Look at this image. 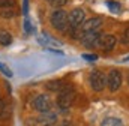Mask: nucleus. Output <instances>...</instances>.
<instances>
[{"instance_id": "obj_17", "label": "nucleus", "mask_w": 129, "mask_h": 126, "mask_svg": "<svg viewBox=\"0 0 129 126\" xmlns=\"http://www.w3.org/2000/svg\"><path fill=\"white\" fill-rule=\"evenodd\" d=\"M14 6V0H0V9L3 8H12Z\"/></svg>"}, {"instance_id": "obj_7", "label": "nucleus", "mask_w": 129, "mask_h": 126, "mask_svg": "<svg viewBox=\"0 0 129 126\" xmlns=\"http://www.w3.org/2000/svg\"><path fill=\"white\" fill-rule=\"evenodd\" d=\"M81 42L87 47V48H95L96 45H99V41H101V35L98 32H92V33H83L80 36Z\"/></svg>"}, {"instance_id": "obj_10", "label": "nucleus", "mask_w": 129, "mask_h": 126, "mask_svg": "<svg viewBox=\"0 0 129 126\" xmlns=\"http://www.w3.org/2000/svg\"><path fill=\"white\" fill-rule=\"evenodd\" d=\"M69 87V84H66L64 81L62 80H56V81H48L47 83V89L48 90H51V92H63L64 89H68Z\"/></svg>"}, {"instance_id": "obj_25", "label": "nucleus", "mask_w": 129, "mask_h": 126, "mask_svg": "<svg viewBox=\"0 0 129 126\" xmlns=\"http://www.w3.org/2000/svg\"><path fill=\"white\" fill-rule=\"evenodd\" d=\"M50 2H51V0H50Z\"/></svg>"}, {"instance_id": "obj_1", "label": "nucleus", "mask_w": 129, "mask_h": 126, "mask_svg": "<svg viewBox=\"0 0 129 126\" xmlns=\"http://www.w3.org/2000/svg\"><path fill=\"white\" fill-rule=\"evenodd\" d=\"M51 26L59 32H66L68 29V14L64 12L63 9H56L51 14Z\"/></svg>"}, {"instance_id": "obj_8", "label": "nucleus", "mask_w": 129, "mask_h": 126, "mask_svg": "<svg viewBox=\"0 0 129 126\" xmlns=\"http://www.w3.org/2000/svg\"><path fill=\"white\" fill-rule=\"evenodd\" d=\"M101 26H102V18L95 17V18H90V20L84 21L83 26H81V30H83V33H92V32H96Z\"/></svg>"}, {"instance_id": "obj_19", "label": "nucleus", "mask_w": 129, "mask_h": 126, "mask_svg": "<svg viewBox=\"0 0 129 126\" xmlns=\"http://www.w3.org/2000/svg\"><path fill=\"white\" fill-rule=\"evenodd\" d=\"M68 3V0H51V5L56 6V8H62Z\"/></svg>"}, {"instance_id": "obj_12", "label": "nucleus", "mask_w": 129, "mask_h": 126, "mask_svg": "<svg viewBox=\"0 0 129 126\" xmlns=\"http://www.w3.org/2000/svg\"><path fill=\"white\" fill-rule=\"evenodd\" d=\"M101 126H123V122L119 117H105L101 122Z\"/></svg>"}, {"instance_id": "obj_24", "label": "nucleus", "mask_w": 129, "mask_h": 126, "mask_svg": "<svg viewBox=\"0 0 129 126\" xmlns=\"http://www.w3.org/2000/svg\"><path fill=\"white\" fill-rule=\"evenodd\" d=\"M123 62H129V56H126V57L123 59Z\"/></svg>"}, {"instance_id": "obj_16", "label": "nucleus", "mask_w": 129, "mask_h": 126, "mask_svg": "<svg viewBox=\"0 0 129 126\" xmlns=\"http://www.w3.org/2000/svg\"><path fill=\"white\" fill-rule=\"evenodd\" d=\"M0 71H2L6 77H12V71H11V69L5 65V63H2V62H0Z\"/></svg>"}, {"instance_id": "obj_11", "label": "nucleus", "mask_w": 129, "mask_h": 126, "mask_svg": "<svg viewBox=\"0 0 129 126\" xmlns=\"http://www.w3.org/2000/svg\"><path fill=\"white\" fill-rule=\"evenodd\" d=\"M11 44H12V35L8 30L0 29V45L8 47V45H11Z\"/></svg>"}, {"instance_id": "obj_23", "label": "nucleus", "mask_w": 129, "mask_h": 126, "mask_svg": "<svg viewBox=\"0 0 129 126\" xmlns=\"http://www.w3.org/2000/svg\"><path fill=\"white\" fill-rule=\"evenodd\" d=\"M5 110H6V105H5V101L0 98V117L3 116V113H5Z\"/></svg>"}, {"instance_id": "obj_5", "label": "nucleus", "mask_w": 129, "mask_h": 126, "mask_svg": "<svg viewBox=\"0 0 129 126\" xmlns=\"http://www.w3.org/2000/svg\"><path fill=\"white\" fill-rule=\"evenodd\" d=\"M33 105H35V110H38V111L42 113V114L51 113V108H53V102H51V99H50L47 94H39V96H36L35 101H33Z\"/></svg>"}, {"instance_id": "obj_4", "label": "nucleus", "mask_w": 129, "mask_h": 126, "mask_svg": "<svg viewBox=\"0 0 129 126\" xmlns=\"http://www.w3.org/2000/svg\"><path fill=\"white\" fill-rule=\"evenodd\" d=\"M90 86L95 92H102L104 87L107 86V77L104 75V72H101L99 69L92 71L90 74Z\"/></svg>"}, {"instance_id": "obj_9", "label": "nucleus", "mask_w": 129, "mask_h": 126, "mask_svg": "<svg viewBox=\"0 0 129 126\" xmlns=\"http://www.w3.org/2000/svg\"><path fill=\"white\" fill-rule=\"evenodd\" d=\"M116 42H117V39H116L114 35H104V36H101V41H99L101 47L104 50H107V51L113 50L116 47Z\"/></svg>"}, {"instance_id": "obj_21", "label": "nucleus", "mask_w": 129, "mask_h": 126, "mask_svg": "<svg viewBox=\"0 0 129 126\" xmlns=\"http://www.w3.org/2000/svg\"><path fill=\"white\" fill-rule=\"evenodd\" d=\"M29 12V0H23V14L27 15Z\"/></svg>"}, {"instance_id": "obj_6", "label": "nucleus", "mask_w": 129, "mask_h": 126, "mask_svg": "<svg viewBox=\"0 0 129 126\" xmlns=\"http://www.w3.org/2000/svg\"><path fill=\"white\" fill-rule=\"evenodd\" d=\"M107 86H108V89L111 92H116V90L120 89V86H122V74H120V71H117V69L110 71V74L107 77Z\"/></svg>"}, {"instance_id": "obj_18", "label": "nucleus", "mask_w": 129, "mask_h": 126, "mask_svg": "<svg viewBox=\"0 0 129 126\" xmlns=\"http://www.w3.org/2000/svg\"><path fill=\"white\" fill-rule=\"evenodd\" d=\"M122 42L129 45V27H126L125 32H123V35H122Z\"/></svg>"}, {"instance_id": "obj_26", "label": "nucleus", "mask_w": 129, "mask_h": 126, "mask_svg": "<svg viewBox=\"0 0 129 126\" xmlns=\"http://www.w3.org/2000/svg\"><path fill=\"white\" fill-rule=\"evenodd\" d=\"M51 126H53V125H51Z\"/></svg>"}, {"instance_id": "obj_20", "label": "nucleus", "mask_w": 129, "mask_h": 126, "mask_svg": "<svg viewBox=\"0 0 129 126\" xmlns=\"http://www.w3.org/2000/svg\"><path fill=\"white\" fill-rule=\"evenodd\" d=\"M24 29H26V33H32V32H33L32 24H30L29 18H26V20H24Z\"/></svg>"}, {"instance_id": "obj_15", "label": "nucleus", "mask_w": 129, "mask_h": 126, "mask_svg": "<svg viewBox=\"0 0 129 126\" xmlns=\"http://www.w3.org/2000/svg\"><path fill=\"white\" fill-rule=\"evenodd\" d=\"M107 6L110 8V11H111V12H116V14H119V12L122 11L120 5H119L117 2H113V0H108V2H107Z\"/></svg>"}, {"instance_id": "obj_3", "label": "nucleus", "mask_w": 129, "mask_h": 126, "mask_svg": "<svg viewBox=\"0 0 129 126\" xmlns=\"http://www.w3.org/2000/svg\"><path fill=\"white\" fill-rule=\"evenodd\" d=\"M84 17H86V14H84L83 9H80V8L72 9L69 12V15H68V27L72 29V30L80 29L83 26V23H84Z\"/></svg>"}, {"instance_id": "obj_13", "label": "nucleus", "mask_w": 129, "mask_h": 126, "mask_svg": "<svg viewBox=\"0 0 129 126\" xmlns=\"http://www.w3.org/2000/svg\"><path fill=\"white\" fill-rule=\"evenodd\" d=\"M56 119H57V116H56V114H53V113H47V114H44L42 117H39V122L47 125V123H53Z\"/></svg>"}, {"instance_id": "obj_14", "label": "nucleus", "mask_w": 129, "mask_h": 126, "mask_svg": "<svg viewBox=\"0 0 129 126\" xmlns=\"http://www.w3.org/2000/svg\"><path fill=\"white\" fill-rule=\"evenodd\" d=\"M14 15H15V11L12 8H3V9H0V17L2 18H12Z\"/></svg>"}, {"instance_id": "obj_2", "label": "nucleus", "mask_w": 129, "mask_h": 126, "mask_svg": "<svg viewBox=\"0 0 129 126\" xmlns=\"http://www.w3.org/2000/svg\"><path fill=\"white\" fill-rule=\"evenodd\" d=\"M75 90L69 86L68 89H64L63 92H60L59 93V98H57V107L60 108V110H68V108H71V105L74 104V101H75Z\"/></svg>"}, {"instance_id": "obj_22", "label": "nucleus", "mask_w": 129, "mask_h": 126, "mask_svg": "<svg viewBox=\"0 0 129 126\" xmlns=\"http://www.w3.org/2000/svg\"><path fill=\"white\" fill-rule=\"evenodd\" d=\"M83 59H86V60H96L98 56L96 54H83Z\"/></svg>"}]
</instances>
